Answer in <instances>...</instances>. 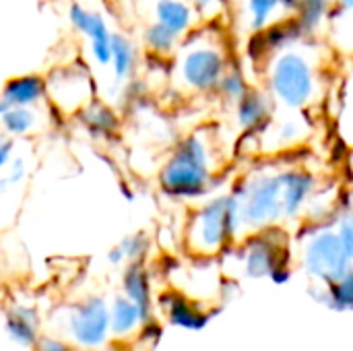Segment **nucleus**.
<instances>
[{"mask_svg": "<svg viewBox=\"0 0 353 351\" xmlns=\"http://www.w3.org/2000/svg\"><path fill=\"white\" fill-rule=\"evenodd\" d=\"M333 10H335L333 0H300L292 19L296 21L304 37H312L323 27V23L331 17Z\"/></svg>", "mask_w": 353, "mask_h": 351, "instance_id": "obj_22", "label": "nucleus"}, {"mask_svg": "<svg viewBox=\"0 0 353 351\" xmlns=\"http://www.w3.org/2000/svg\"><path fill=\"white\" fill-rule=\"evenodd\" d=\"M4 110H6V103H4V101H2V97H0V116H2V112H4Z\"/></svg>", "mask_w": 353, "mask_h": 351, "instance_id": "obj_36", "label": "nucleus"}, {"mask_svg": "<svg viewBox=\"0 0 353 351\" xmlns=\"http://www.w3.org/2000/svg\"><path fill=\"white\" fill-rule=\"evenodd\" d=\"M269 230L256 232V236L248 240V246L242 252V261L250 277L271 275L277 267L283 265L281 252H279L281 246L275 242V232H269Z\"/></svg>", "mask_w": 353, "mask_h": 351, "instance_id": "obj_13", "label": "nucleus"}, {"mask_svg": "<svg viewBox=\"0 0 353 351\" xmlns=\"http://www.w3.org/2000/svg\"><path fill=\"white\" fill-rule=\"evenodd\" d=\"M319 192L316 176L304 166H281L283 219L300 217Z\"/></svg>", "mask_w": 353, "mask_h": 351, "instance_id": "obj_10", "label": "nucleus"}, {"mask_svg": "<svg viewBox=\"0 0 353 351\" xmlns=\"http://www.w3.org/2000/svg\"><path fill=\"white\" fill-rule=\"evenodd\" d=\"M232 194L238 199L244 230H269L283 219L281 168H254L234 184Z\"/></svg>", "mask_w": 353, "mask_h": 351, "instance_id": "obj_5", "label": "nucleus"}, {"mask_svg": "<svg viewBox=\"0 0 353 351\" xmlns=\"http://www.w3.org/2000/svg\"><path fill=\"white\" fill-rule=\"evenodd\" d=\"M335 8L339 10H353V0H333Z\"/></svg>", "mask_w": 353, "mask_h": 351, "instance_id": "obj_35", "label": "nucleus"}, {"mask_svg": "<svg viewBox=\"0 0 353 351\" xmlns=\"http://www.w3.org/2000/svg\"><path fill=\"white\" fill-rule=\"evenodd\" d=\"M298 4H300V0H281V8H283V12H288L290 17H294Z\"/></svg>", "mask_w": 353, "mask_h": 351, "instance_id": "obj_34", "label": "nucleus"}, {"mask_svg": "<svg viewBox=\"0 0 353 351\" xmlns=\"http://www.w3.org/2000/svg\"><path fill=\"white\" fill-rule=\"evenodd\" d=\"M43 124V116L39 112V106L27 108V106H14L6 108L0 116V128L4 134L12 139L35 134Z\"/></svg>", "mask_w": 353, "mask_h": 351, "instance_id": "obj_18", "label": "nucleus"}, {"mask_svg": "<svg viewBox=\"0 0 353 351\" xmlns=\"http://www.w3.org/2000/svg\"><path fill=\"white\" fill-rule=\"evenodd\" d=\"M4 331L8 339L21 348H33L39 339V314L31 306L14 304L6 312Z\"/></svg>", "mask_w": 353, "mask_h": 351, "instance_id": "obj_16", "label": "nucleus"}, {"mask_svg": "<svg viewBox=\"0 0 353 351\" xmlns=\"http://www.w3.org/2000/svg\"><path fill=\"white\" fill-rule=\"evenodd\" d=\"M151 21L161 23L163 27H168L170 31L184 39L196 29L201 12L190 0H155Z\"/></svg>", "mask_w": 353, "mask_h": 351, "instance_id": "obj_14", "label": "nucleus"}, {"mask_svg": "<svg viewBox=\"0 0 353 351\" xmlns=\"http://www.w3.org/2000/svg\"><path fill=\"white\" fill-rule=\"evenodd\" d=\"M143 46L145 50L155 56V58H170V56H176V52L180 50L182 46V37L176 35L174 31H170L168 27H163L161 23L157 21H151L145 25L143 29Z\"/></svg>", "mask_w": 353, "mask_h": 351, "instance_id": "obj_21", "label": "nucleus"}, {"mask_svg": "<svg viewBox=\"0 0 353 351\" xmlns=\"http://www.w3.org/2000/svg\"><path fill=\"white\" fill-rule=\"evenodd\" d=\"M310 134L308 120L302 116V112H292V116L281 118V120H271L269 126L259 132L250 134L261 141L263 151H290L298 145H302Z\"/></svg>", "mask_w": 353, "mask_h": 351, "instance_id": "obj_12", "label": "nucleus"}, {"mask_svg": "<svg viewBox=\"0 0 353 351\" xmlns=\"http://www.w3.org/2000/svg\"><path fill=\"white\" fill-rule=\"evenodd\" d=\"M118 248L124 257V263H141L145 254L149 252V238L141 232L130 234L118 244Z\"/></svg>", "mask_w": 353, "mask_h": 351, "instance_id": "obj_27", "label": "nucleus"}, {"mask_svg": "<svg viewBox=\"0 0 353 351\" xmlns=\"http://www.w3.org/2000/svg\"><path fill=\"white\" fill-rule=\"evenodd\" d=\"M275 118V101L265 87H250V91L234 106V124L244 134L263 132Z\"/></svg>", "mask_w": 353, "mask_h": 351, "instance_id": "obj_11", "label": "nucleus"}, {"mask_svg": "<svg viewBox=\"0 0 353 351\" xmlns=\"http://www.w3.org/2000/svg\"><path fill=\"white\" fill-rule=\"evenodd\" d=\"M46 83L48 99L66 114L81 112L93 101V81L89 70L81 64L56 68L46 77Z\"/></svg>", "mask_w": 353, "mask_h": 351, "instance_id": "obj_8", "label": "nucleus"}, {"mask_svg": "<svg viewBox=\"0 0 353 351\" xmlns=\"http://www.w3.org/2000/svg\"><path fill=\"white\" fill-rule=\"evenodd\" d=\"M74 345L68 339H60V337H52V335H39L37 343L33 345L35 351H74Z\"/></svg>", "mask_w": 353, "mask_h": 351, "instance_id": "obj_29", "label": "nucleus"}, {"mask_svg": "<svg viewBox=\"0 0 353 351\" xmlns=\"http://www.w3.org/2000/svg\"><path fill=\"white\" fill-rule=\"evenodd\" d=\"M244 230L238 199L232 190L209 197L203 201L186 225V248L199 257H215L223 248L238 240Z\"/></svg>", "mask_w": 353, "mask_h": 351, "instance_id": "obj_4", "label": "nucleus"}, {"mask_svg": "<svg viewBox=\"0 0 353 351\" xmlns=\"http://www.w3.org/2000/svg\"><path fill=\"white\" fill-rule=\"evenodd\" d=\"M68 21L70 25L87 37L91 58L97 66L108 68L112 62V29L105 17L97 10L83 6L81 2H72L68 6Z\"/></svg>", "mask_w": 353, "mask_h": 351, "instance_id": "obj_9", "label": "nucleus"}, {"mask_svg": "<svg viewBox=\"0 0 353 351\" xmlns=\"http://www.w3.org/2000/svg\"><path fill=\"white\" fill-rule=\"evenodd\" d=\"M352 259H353V250H352Z\"/></svg>", "mask_w": 353, "mask_h": 351, "instance_id": "obj_38", "label": "nucleus"}, {"mask_svg": "<svg viewBox=\"0 0 353 351\" xmlns=\"http://www.w3.org/2000/svg\"><path fill=\"white\" fill-rule=\"evenodd\" d=\"M281 0H244V19L250 31L259 33L279 19Z\"/></svg>", "mask_w": 353, "mask_h": 351, "instance_id": "obj_24", "label": "nucleus"}, {"mask_svg": "<svg viewBox=\"0 0 353 351\" xmlns=\"http://www.w3.org/2000/svg\"><path fill=\"white\" fill-rule=\"evenodd\" d=\"M147 321L149 319L145 317V312L126 296H118L110 304V327L116 339H126L134 335L139 327L145 325Z\"/></svg>", "mask_w": 353, "mask_h": 351, "instance_id": "obj_17", "label": "nucleus"}, {"mask_svg": "<svg viewBox=\"0 0 353 351\" xmlns=\"http://www.w3.org/2000/svg\"><path fill=\"white\" fill-rule=\"evenodd\" d=\"M81 116L85 120V124L89 126V130L93 134H112L116 128H118V116L116 112L101 103V101H91L85 110H81Z\"/></svg>", "mask_w": 353, "mask_h": 351, "instance_id": "obj_26", "label": "nucleus"}, {"mask_svg": "<svg viewBox=\"0 0 353 351\" xmlns=\"http://www.w3.org/2000/svg\"><path fill=\"white\" fill-rule=\"evenodd\" d=\"M337 232H339V236H341V240H343V244L347 246V250H350V254H352L353 250V207L352 209H347L339 219H337Z\"/></svg>", "mask_w": 353, "mask_h": 351, "instance_id": "obj_30", "label": "nucleus"}, {"mask_svg": "<svg viewBox=\"0 0 353 351\" xmlns=\"http://www.w3.org/2000/svg\"><path fill=\"white\" fill-rule=\"evenodd\" d=\"M232 66L228 46L219 33H190L176 52V85L194 95H211Z\"/></svg>", "mask_w": 353, "mask_h": 351, "instance_id": "obj_3", "label": "nucleus"}, {"mask_svg": "<svg viewBox=\"0 0 353 351\" xmlns=\"http://www.w3.org/2000/svg\"><path fill=\"white\" fill-rule=\"evenodd\" d=\"M248 91H250V83L244 77V72L240 68H236V66H230L225 70V74L221 77L219 85L215 87V93L213 95H217L225 106H232L234 108Z\"/></svg>", "mask_w": 353, "mask_h": 351, "instance_id": "obj_25", "label": "nucleus"}, {"mask_svg": "<svg viewBox=\"0 0 353 351\" xmlns=\"http://www.w3.org/2000/svg\"><path fill=\"white\" fill-rule=\"evenodd\" d=\"M8 172H6V180L10 182V186L14 188V186H19L25 178H27V163H25V159L23 157H14V159H10V163H8V168H6Z\"/></svg>", "mask_w": 353, "mask_h": 351, "instance_id": "obj_31", "label": "nucleus"}, {"mask_svg": "<svg viewBox=\"0 0 353 351\" xmlns=\"http://www.w3.org/2000/svg\"><path fill=\"white\" fill-rule=\"evenodd\" d=\"M352 178H353V157H352Z\"/></svg>", "mask_w": 353, "mask_h": 351, "instance_id": "obj_37", "label": "nucleus"}, {"mask_svg": "<svg viewBox=\"0 0 353 351\" xmlns=\"http://www.w3.org/2000/svg\"><path fill=\"white\" fill-rule=\"evenodd\" d=\"M161 308L168 312L170 323L176 327H184V329H201L207 323V317H203L196 308H192L190 302H186L182 296L178 294H165L161 296Z\"/></svg>", "mask_w": 353, "mask_h": 351, "instance_id": "obj_23", "label": "nucleus"}, {"mask_svg": "<svg viewBox=\"0 0 353 351\" xmlns=\"http://www.w3.org/2000/svg\"><path fill=\"white\" fill-rule=\"evenodd\" d=\"M352 254L337 228L319 223L314 232L306 234L304 267L312 277L325 283H335L352 271Z\"/></svg>", "mask_w": 353, "mask_h": 351, "instance_id": "obj_6", "label": "nucleus"}, {"mask_svg": "<svg viewBox=\"0 0 353 351\" xmlns=\"http://www.w3.org/2000/svg\"><path fill=\"white\" fill-rule=\"evenodd\" d=\"M219 157L207 132L182 137L159 170V188L174 201L205 199L219 178Z\"/></svg>", "mask_w": 353, "mask_h": 351, "instance_id": "obj_1", "label": "nucleus"}, {"mask_svg": "<svg viewBox=\"0 0 353 351\" xmlns=\"http://www.w3.org/2000/svg\"><path fill=\"white\" fill-rule=\"evenodd\" d=\"M329 300L333 308H353V271L335 283H329Z\"/></svg>", "mask_w": 353, "mask_h": 351, "instance_id": "obj_28", "label": "nucleus"}, {"mask_svg": "<svg viewBox=\"0 0 353 351\" xmlns=\"http://www.w3.org/2000/svg\"><path fill=\"white\" fill-rule=\"evenodd\" d=\"M190 2L196 6V10H199V12H201V17H203V14H207L211 8H217V10H219V8H221V4H223L225 0H190Z\"/></svg>", "mask_w": 353, "mask_h": 351, "instance_id": "obj_33", "label": "nucleus"}, {"mask_svg": "<svg viewBox=\"0 0 353 351\" xmlns=\"http://www.w3.org/2000/svg\"><path fill=\"white\" fill-rule=\"evenodd\" d=\"M137 60H139V52H137L134 41L128 35L114 31L112 33V62H110V68H112V74H114L118 85L126 83L132 77V72L137 68Z\"/></svg>", "mask_w": 353, "mask_h": 351, "instance_id": "obj_19", "label": "nucleus"}, {"mask_svg": "<svg viewBox=\"0 0 353 351\" xmlns=\"http://www.w3.org/2000/svg\"><path fill=\"white\" fill-rule=\"evenodd\" d=\"M0 97L6 103V108H14V106L35 108V106H41L48 99V83H46V77H41V74H19V77H10L2 85Z\"/></svg>", "mask_w": 353, "mask_h": 351, "instance_id": "obj_15", "label": "nucleus"}, {"mask_svg": "<svg viewBox=\"0 0 353 351\" xmlns=\"http://www.w3.org/2000/svg\"><path fill=\"white\" fill-rule=\"evenodd\" d=\"M122 292L130 298L149 319L151 314V283L145 267L141 263H130L122 275Z\"/></svg>", "mask_w": 353, "mask_h": 351, "instance_id": "obj_20", "label": "nucleus"}, {"mask_svg": "<svg viewBox=\"0 0 353 351\" xmlns=\"http://www.w3.org/2000/svg\"><path fill=\"white\" fill-rule=\"evenodd\" d=\"M66 339L81 350H99L112 335L110 304L103 298L89 296L77 302L66 312L64 321Z\"/></svg>", "mask_w": 353, "mask_h": 351, "instance_id": "obj_7", "label": "nucleus"}, {"mask_svg": "<svg viewBox=\"0 0 353 351\" xmlns=\"http://www.w3.org/2000/svg\"><path fill=\"white\" fill-rule=\"evenodd\" d=\"M300 43L271 54L265 68V89L285 112H306L323 97L319 60Z\"/></svg>", "mask_w": 353, "mask_h": 351, "instance_id": "obj_2", "label": "nucleus"}, {"mask_svg": "<svg viewBox=\"0 0 353 351\" xmlns=\"http://www.w3.org/2000/svg\"><path fill=\"white\" fill-rule=\"evenodd\" d=\"M12 153H14V139L0 132V174L8 168V163L12 159Z\"/></svg>", "mask_w": 353, "mask_h": 351, "instance_id": "obj_32", "label": "nucleus"}]
</instances>
